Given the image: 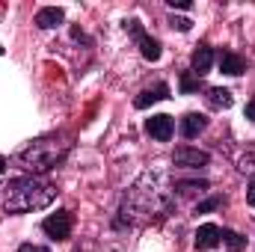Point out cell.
<instances>
[{"label":"cell","instance_id":"24","mask_svg":"<svg viewBox=\"0 0 255 252\" xmlns=\"http://www.w3.org/2000/svg\"><path fill=\"white\" fill-rule=\"evenodd\" d=\"M247 119L255 122V98H250V104H247Z\"/></svg>","mask_w":255,"mask_h":252},{"label":"cell","instance_id":"11","mask_svg":"<svg viewBox=\"0 0 255 252\" xmlns=\"http://www.w3.org/2000/svg\"><path fill=\"white\" fill-rule=\"evenodd\" d=\"M217 63L223 68V74H232V77H238V74L247 71V60H244L241 54H235V51H220Z\"/></svg>","mask_w":255,"mask_h":252},{"label":"cell","instance_id":"2","mask_svg":"<svg viewBox=\"0 0 255 252\" xmlns=\"http://www.w3.org/2000/svg\"><path fill=\"white\" fill-rule=\"evenodd\" d=\"M68 151H71V139L65 133H51V136H39L27 148H21L15 154V163L30 175H45L63 163Z\"/></svg>","mask_w":255,"mask_h":252},{"label":"cell","instance_id":"19","mask_svg":"<svg viewBox=\"0 0 255 252\" xmlns=\"http://www.w3.org/2000/svg\"><path fill=\"white\" fill-rule=\"evenodd\" d=\"M223 205H226L223 196H211V199H205V202L196 205V214H211V211H217V208H223Z\"/></svg>","mask_w":255,"mask_h":252},{"label":"cell","instance_id":"1","mask_svg":"<svg viewBox=\"0 0 255 252\" xmlns=\"http://www.w3.org/2000/svg\"><path fill=\"white\" fill-rule=\"evenodd\" d=\"M172 205H175V184H169V175L163 169H148L125 193L116 217V229L160 220L172 211Z\"/></svg>","mask_w":255,"mask_h":252},{"label":"cell","instance_id":"9","mask_svg":"<svg viewBox=\"0 0 255 252\" xmlns=\"http://www.w3.org/2000/svg\"><path fill=\"white\" fill-rule=\"evenodd\" d=\"M211 65H214V48H211L208 42H202L190 57V71L196 77H205V74L211 71Z\"/></svg>","mask_w":255,"mask_h":252},{"label":"cell","instance_id":"4","mask_svg":"<svg viewBox=\"0 0 255 252\" xmlns=\"http://www.w3.org/2000/svg\"><path fill=\"white\" fill-rule=\"evenodd\" d=\"M125 30L136 39V48H139L142 60H148V63H157V60H160V42H157V39H151V36L142 30V24H139L136 18L125 21Z\"/></svg>","mask_w":255,"mask_h":252},{"label":"cell","instance_id":"16","mask_svg":"<svg viewBox=\"0 0 255 252\" xmlns=\"http://www.w3.org/2000/svg\"><path fill=\"white\" fill-rule=\"evenodd\" d=\"M223 244L229 247V252H244L247 238H244V235H238V232H232V229H223Z\"/></svg>","mask_w":255,"mask_h":252},{"label":"cell","instance_id":"15","mask_svg":"<svg viewBox=\"0 0 255 252\" xmlns=\"http://www.w3.org/2000/svg\"><path fill=\"white\" fill-rule=\"evenodd\" d=\"M208 190V181H175V193L178 196H202Z\"/></svg>","mask_w":255,"mask_h":252},{"label":"cell","instance_id":"10","mask_svg":"<svg viewBox=\"0 0 255 252\" xmlns=\"http://www.w3.org/2000/svg\"><path fill=\"white\" fill-rule=\"evenodd\" d=\"M163 98H169V86L160 80V83H154L151 89H142V92L133 98V107H136V110H145V107H151V104H157V101H163Z\"/></svg>","mask_w":255,"mask_h":252},{"label":"cell","instance_id":"7","mask_svg":"<svg viewBox=\"0 0 255 252\" xmlns=\"http://www.w3.org/2000/svg\"><path fill=\"white\" fill-rule=\"evenodd\" d=\"M145 133L151 136V139H157V142H166V139H172V133H175V122H172V116H151V119H145Z\"/></svg>","mask_w":255,"mask_h":252},{"label":"cell","instance_id":"25","mask_svg":"<svg viewBox=\"0 0 255 252\" xmlns=\"http://www.w3.org/2000/svg\"><path fill=\"white\" fill-rule=\"evenodd\" d=\"M6 172V157H0V175Z\"/></svg>","mask_w":255,"mask_h":252},{"label":"cell","instance_id":"5","mask_svg":"<svg viewBox=\"0 0 255 252\" xmlns=\"http://www.w3.org/2000/svg\"><path fill=\"white\" fill-rule=\"evenodd\" d=\"M71 229H74L71 211H57V214L45 217V223H42V232H45L51 241H68V238H71Z\"/></svg>","mask_w":255,"mask_h":252},{"label":"cell","instance_id":"6","mask_svg":"<svg viewBox=\"0 0 255 252\" xmlns=\"http://www.w3.org/2000/svg\"><path fill=\"white\" fill-rule=\"evenodd\" d=\"M172 163L178 169H202V166L211 163V154L202 151V148H193V145H178L172 151Z\"/></svg>","mask_w":255,"mask_h":252},{"label":"cell","instance_id":"12","mask_svg":"<svg viewBox=\"0 0 255 252\" xmlns=\"http://www.w3.org/2000/svg\"><path fill=\"white\" fill-rule=\"evenodd\" d=\"M205 127H208V116H205V113H187V116L181 119L178 130H181L184 139H193V136H199Z\"/></svg>","mask_w":255,"mask_h":252},{"label":"cell","instance_id":"3","mask_svg":"<svg viewBox=\"0 0 255 252\" xmlns=\"http://www.w3.org/2000/svg\"><path fill=\"white\" fill-rule=\"evenodd\" d=\"M57 199V187L42 181L39 175H21L12 178L9 187L3 193V208L9 214H30V211H42Z\"/></svg>","mask_w":255,"mask_h":252},{"label":"cell","instance_id":"21","mask_svg":"<svg viewBox=\"0 0 255 252\" xmlns=\"http://www.w3.org/2000/svg\"><path fill=\"white\" fill-rule=\"evenodd\" d=\"M169 3V9H193L190 0H166Z\"/></svg>","mask_w":255,"mask_h":252},{"label":"cell","instance_id":"18","mask_svg":"<svg viewBox=\"0 0 255 252\" xmlns=\"http://www.w3.org/2000/svg\"><path fill=\"white\" fill-rule=\"evenodd\" d=\"M238 169H241V172H255V145H250V148L238 157Z\"/></svg>","mask_w":255,"mask_h":252},{"label":"cell","instance_id":"8","mask_svg":"<svg viewBox=\"0 0 255 252\" xmlns=\"http://www.w3.org/2000/svg\"><path fill=\"white\" fill-rule=\"evenodd\" d=\"M220 244H223V229H220V226L205 223V226L196 229V241H193V247H196L199 252L214 250V247H220Z\"/></svg>","mask_w":255,"mask_h":252},{"label":"cell","instance_id":"20","mask_svg":"<svg viewBox=\"0 0 255 252\" xmlns=\"http://www.w3.org/2000/svg\"><path fill=\"white\" fill-rule=\"evenodd\" d=\"M169 24H172L175 30H181V33H187V30L193 27V21H190V18H178V15H172V18H169Z\"/></svg>","mask_w":255,"mask_h":252},{"label":"cell","instance_id":"14","mask_svg":"<svg viewBox=\"0 0 255 252\" xmlns=\"http://www.w3.org/2000/svg\"><path fill=\"white\" fill-rule=\"evenodd\" d=\"M205 98H208V104H211L214 110H229V107L235 104V98H232V92H229V89H223V86H211Z\"/></svg>","mask_w":255,"mask_h":252},{"label":"cell","instance_id":"23","mask_svg":"<svg viewBox=\"0 0 255 252\" xmlns=\"http://www.w3.org/2000/svg\"><path fill=\"white\" fill-rule=\"evenodd\" d=\"M247 202H250V205L255 208V178L250 181V187H247Z\"/></svg>","mask_w":255,"mask_h":252},{"label":"cell","instance_id":"17","mask_svg":"<svg viewBox=\"0 0 255 252\" xmlns=\"http://www.w3.org/2000/svg\"><path fill=\"white\" fill-rule=\"evenodd\" d=\"M202 89V77H196L193 71H184L181 74V92L184 95H193V92H199Z\"/></svg>","mask_w":255,"mask_h":252},{"label":"cell","instance_id":"22","mask_svg":"<svg viewBox=\"0 0 255 252\" xmlns=\"http://www.w3.org/2000/svg\"><path fill=\"white\" fill-rule=\"evenodd\" d=\"M18 252H51L48 247H36V244H24Z\"/></svg>","mask_w":255,"mask_h":252},{"label":"cell","instance_id":"13","mask_svg":"<svg viewBox=\"0 0 255 252\" xmlns=\"http://www.w3.org/2000/svg\"><path fill=\"white\" fill-rule=\"evenodd\" d=\"M65 18V12L60 6H45V9H39L36 12V27L39 30H54V27H60Z\"/></svg>","mask_w":255,"mask_h":252}]
</instances>
